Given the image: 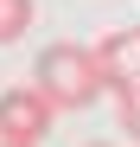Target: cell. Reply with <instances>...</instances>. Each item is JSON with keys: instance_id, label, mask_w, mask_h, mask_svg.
Returning <instances> with one entry per match:
<instances>
[{"instance_id": "1", "label": "cell", "mask_w": 140, "mask_h": 147, "mask_svg": "<svg viewBox=\"0 0 140 147\" xmlns=\"http://www.w3.org/2000/svg\"><path fill=\"white\" fill-rule=\"evenodd\" d=\"M32 83L51 96L57 109H89V102L108 90V70H102V58H96V45H70V38H57V45H45V51H38Z\"/></svg>"}, {"instance_id": "2", "label": "cell", "mask_w": 140, "mask_h": 147, "mask_svg": "<svg viewBox=\"0 0 140 147\" xmlns=\"http://www.w3.org/2000/svg\"><path fill=\"white\" fill-rule=\"evenodd\" d=\"M51 121H57V102H51L38 83L0 90V134H7V141H45Z\"/></svg>"}, {"instance_id": "3", "label": "cell", "mask_w": 140, "mask_h": 147, "mask_svg": "<svg viewBox=\"0 0 140 147\" xmlns=\"http://www.w3.org/2000/svg\"><path fill=\"white\" fill-rule=\"evenodd\" d=\"M96 58H102V70H108V90L140 83V26H115V32L96 45Z\"/></svg>"}, {"instance_id": "4", "label": "cell", "mask_w": 140, "mask_h": 147, "mask_svg": "<svg viewBox=\"0 0 140 147\" xmlns=\"http://www.w3.org/2000/svg\"><path fill=\"white\" fill-rule=\"evenodd\" d=\"M19 32H32V0H0V45H13Z\"/></svg>"}, {"instance_id": "5", "label": "cell", "mask_w": 140, "mask_h": 147, "mask_svg": "<svg viewBox=\"0 0 140 147\" xmlns=\"http://www.w3.org/2000/svg\"><path fill=\"white\" fill-rule=\"evenodd\" d=\"M115 96H121V134H134V141H140V83L115 90Z\"/></svg>"}, {"instance_id": "6", "label": "cell", "mask_w": 140, "mask_h": 147, "mask_svg": "<svg viewBox=\"0 0 140 147\" xmlns=\"http://www.w3.org/2000/svg\"><path fill=\"white\" fill-rule=\"evenodd\" d=\"M0 147H38V141H7V134H0Z\"/></svg>"}, {"instance_id": "7", "label": "cell", "mask_w": 140, "mask_h": 147, "mask_svg": "<svg viewBox=\"0 0 140 147\" xmlns=\"http://www.w3.org/2000/svg\"><path fill=\"white\" fill-rule=\"evenodd\" d=\"M89 147H108V141H89Z\"/></svg>"}]
</instances>
